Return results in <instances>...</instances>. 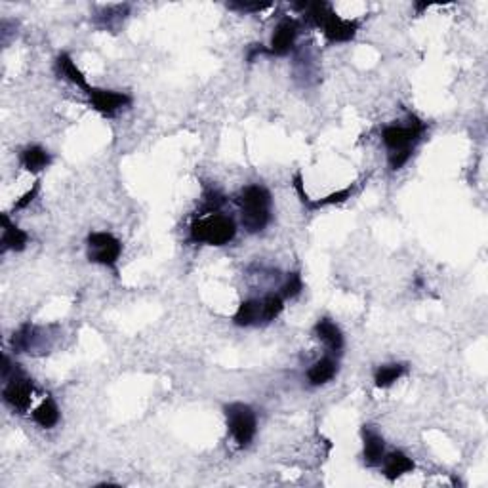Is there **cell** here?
<instances>
[{"mask_svg": "<svg viewBox=\"0 0 488 488\" xmlns=\"http://www.w3.org/2000/svg\"><path fill=\"white\" fill-rule=\"evenodd\" d=\"M243 210V225L248 233H259L271 222V193L262 185H250L237 198Z\"/></svg>", "mask_w": 488, "mask_h": 488, "instance_id": "obj_1", "label": "cell"}, {"mask_svg": "<svg viewBox=\"0 0 488 488\" xmlns=\"http://www.w3.org/2000/svg\"><path fill=\"white\" fill-rule=\"evenodd\" d=\"M351 193H353V187H346V189L336 191V193H332V195H328V197L325 198H320V201H311V198H309V203L305 204V206H307V208H311V210H315V208H323V206H330V204H339L351 197Z\"/></svg>", "mask_w": 488, "mask_h": 488, "instance_id": "obj_21", "label": "cell"}, {"mask_svg": "<svg viewBox=\"0 0 488 488\" xmlns=\"http://www.w3.org/2000/svg\"><path fill=\"white\" fill-rule=\"evenodd\" d=\"M336 368H338V365H336L332 359L325 357V359L317 360V362L309 368L307 378L311 381V386H323V384H328V381L336 376Z\"/></svg>", "mask_w": 488, "mask_h": 488, "instance_id": "obj_16", "label": "cell"}, {"mask_svg": "<svg viewBox=\"0 0 488 488\" xmlns=\"http://www.w3.org/2000/svg\"><path fill=\"white\" fill-rule=\"evenodd\" d=\"M412 124L402 128V126H387L384 132H381V137H384V143L387 145V149L395 153V151H407L412 149L414 142L421 136L423 132V124H421L418 118H412Z\"/></svg>", "mask_w": 488, "mask_h": 488, "instance_id": "obj_6", "label": "cell"}, {"mask_svg": "<svg viewBox=\"0 0 488 488\" xmlns=\"http://www.w3.org/2000/svg\"><path fill=\"white\" fill-rule=\"evenodd\" d=\"M235 235H237L235 222L222 214H212L201 222H195L191 227V240L212 244V246H224L231 243Z\"/></svg>", "mask_w": 488, "mask_h": 488, "instance_id": "obj_3", "label": "cell"}, {"mask_svg": "<svg viewBox=\"0 0 488 488\" xmlns=\"http://www.w3.org/2000/svg\"><path fill=\"white\" fill-rule=\"evenodd\" d=\"M315 334H317L332 351H339V349L344 347V336L339 332L338 326L334 325L330 319L319 320L317 326H315Z\"/></svg>", "mask_w": 488, "mask_h": 488, "instance_id": "obj_15", "label": "cell"}, {"mask_svg": "<svg viewBox=\"0 0 488 488\" xmlns=\"http://www.w3.org/2000/svg\"><path fill=\"white\" fill-rule=\"evenodd\" d=\"M309 10V18L315 25H319L325 31V36L328 42H347L359 31V21L341 20L339 15L334 14V10L325 2L317 4H305Z\"/></svg>", "mask_w": 488, "mask_h": 488, "instance_id": "obj_2", "label": "cell"}, {"mask_svg": "<svg viewBox=\"0 0 488 488\" xmlns=\"http://www.w3.org/2000/svg\"><path fill=\"white\" fill-rule=\"evenodd\" d=\"M55 67H57V71H60V75L63 79H67V81H71L76 86H81L84 92L90 88V84L86 82V76L82 75V71L76 67L75 61H73V57L69 54H61L57 57V61H55Z\"/></svg>", "mask_w": 488, "mask_h": 488, "instance_id": "obj_13", "label": "cell"}, {"mask_svg": "<svg viewBox=\"0 0 488 488\" xmlns=\"http://www.w3.org/2000/svg\"><path fill=\"white\" fill-rule=\"evenodd\" d=\"M86 94L90 97V103L95 111H100L102 115L111 116L115 111H118L124 105H128L130 97L126 94H118V92H111V90H102L90 86L86 90Z\"/></svg>", "mask_w": 488, "mask_h": 488, "instance_id": "obj_7", "label": "cell"}, {"mask_svg": "<svg viewBox=\"0 0 488 488\" xmlns=\"http://www.w3.org/2000/svg\"><path fill=\"white\" fill-rule=\"evenodd\" d=\"M33 420L41 427H54L60 421V408L55 407L54 399L48 397L46 400H42V405L33 412Z\"/></svg>", "mask_w": 488, "mask_h": 488, "instance_id": "obj_18", "label": "cell"}, {"mask_svg": "<svg viewBox=\"0 0 488 488\" xmlns=\"http://www.w3.org/2000/svg\"><path fill=\"white\" fill-rule=\"evenodd\" d=\"M414 469V461L402 452H391L384 458V475L389 481H395L397 477L405 473H410Z\"/></svg>", "mask_w": 488, "mask_h": 488, "instance_id": "obj_12", "label": "cell"}, {"mask_svg": "<svg viewBox=\"0 0 488 488\" xmlns=\"http://www.w3.org/2000/svg\"><path fill=\"white\" fill-rule=\"evenodd\" d=\"M88 258L94 264L115 267L118 258H121L122 244L111 233H92L88 237Z\"/></svg>", "mask_w": 488, "mask_h": 488, "instance_id": "obj_5", "label": "cell"}, {"mask_svg": "<svg viewBox=\"0 0 488 488\" xmlns=\"http://www.w3.org/2000/svg\"><path fill=\"white\" fill-rule=\"evenodd\" d=\"M21 164L31 174H39L41 170H44L50 164V155H48L46 149H42L39 145H33V147H27L21 153Z\"/></svg>", "mask_w": 488, "mask_h": 488, "instance_id": "obj_14", "label": "cell"}, {"mask_svg": "<svg viewBox=\"0 0 488 488\" xmlns=\"http://www.w3.org/2000/svg\"><path fill=\"white\" fill-rule=\"evenodd\" d=\"M405 372H407V368L402 365H386L378 368L374 381L378 387H391Z\"/></svg>", "mask_w": 488, "mask_h": 488, "instance_id": "obj_19", "label": "cell"}, {"mask_svg": "<svg viewBox=\"0 0 488 488\" xmlns=\"http://www.w3.org/2000/svg\"><path fill=\"white\" fill-rule=\"evenodd\" d=\"M362 435H365V463L368 468H376L384 460V448H386L384 439L378 433H374L372 429H366V427Z\"/></svg>", "mask_w": 488, "mask_h": 488, "instance_id": "obj_11", "label": "cell"}, {"mask_svg": "<svg viewBox=\"0 0 488 488\" xmlns=\"http://www.w3.org/2000/svg\"><path fill=\"white\" fill-rule=\"evenodd\" d=\"M39 189H41V182L34 183L33 189L27 191V193H25V195H23V197H21L20 201H18V203L14 204V210H21V208H25V206H29V204L33 203V198L36 197V193H39Z\"/></svg>", "mask_w": 488, "mask_h": 488, "instance_id": "obj_24", "label": "cell"}, {"mask_svg": "<svg viewBox=\"0 0 488 488\" xmlns=\"http://www.w3.org/2000/svg\"><path fill=\"white\" fill-rule=\"evenodd\" d=\"M283 307H285V301L277 294H269L267 298L262 301V319L264 320H275L283 313Z\"/></svg>", "mask_w": 488, "mask_h": 488, "instance_id": "obj_20", "label": "cell"}, {"mask_svg": "<svg viewBox=\"0 0 488 488\" xmlns=\"http://www.w3.org/2000/svg\"><path fill=\"white\" fill-rule=\"evenodd\" d=\"M412 156V149L407 151H395L389 155V168L391 170H400L405 164L408 163V158Z\"/></svg>", "mask_w": 488, "mask_h": 488, "instance_id": "obj_23", "label": "cell"}, {"mask_svg": "<svg viewBox=\"0 0 488 488\" xmlns=\"http://www.w3.org/2000/svg\"><path fill=\"white\" fill-rule=\"evenodd\" d=\"M296 34H298V25L296 21L285 20L280 21L275 29L271 39V48H269V54L273 55H286L294 46V41H296Z\"/></svg>", "mask_w": 488, "mask_h": 488, "instance_id": "obj_8", "label": "cell"}, {"mask_svg": "<svg viewBox=\"0 0 488 488\" xmlns=\"http://www.w3.org/2000/svg\"><path fill=\"white\" fill-rule=\"evenodd\" d=\"M31 395H33V384L20 376H15L14 380L4 387V400L18 410H27Z\"/></svg>", "mask_w": 488, "mask_h": 488, "instance_id": "obj_9", "label": "cell"}, {"mask_svg": "<svg viewBox=\"0 0 488 488\" xmlns=\"http://www.w3.org/2000/svg\"><path fill=\"white\" fill-rule=\"evenodd\" d=\"M2 225H4V235H2V252L6 250H23L29 243V235L25 231L18 229L15 225L10 224L6 214H2Z\"/></svg>", "mask_w": 488, "mask_h": 488, "instance_id": "obj_10", "label": "cell"}, {"mask_svg": "<svg viewBox=\"0 0 488 488\" xmlns=\"http://www.w3.org/2000/svg\"><path fill=\"white\" fill-rule=\"evenodd\" d=\"M262 319V301L258 299H248L238 305L237 313L233 317V323L237 326H250Z\"/></svg>", "mask_w": 488, "mask_h": 488, "instance_id": "obj_17", "label": "cell"}, {"mask_svg": "<svg viewBox=\"0 0 488 488\" xmlns=\"http://www.w3.org/2000/svg\"><path fill=\"white\" fill-rule=\"evenodd\" d=\"M271 4L267 2V4H233V8H238V10H243V12H262L264 8H269Z\"/></svg>", "mask_w": 488, "mask_h": 488, "instance_id": "obj_25", "label": "cell"}, {"mask_svg": "<svg viewBox=\"0 0 488 488\" xmlns=\"http://www.w3.org/2000/svg\"><path fill=\"white\" fill-rule=\"evenodd\" d=\"M301 290H304V283H301L299 273H292L288 280H286V285L283 286V296L285 298H296Z\"/></svg>", "mask_w": 488, "mask_h": 488, "instance_id": "obj_22", "label": "cell"}, {"mask_svg": "<svg viewBox=\"0 0 488 488\" xmlns=\"http://www.w3.org/2000/svg\"><path fill=\"white\" fill-rule=\"evenodd\" d=\"M225 416H227V426L231 429L233 439L237 441L238 448L248 447L256 435V414L248 405L233 402L229 407H225Z\"/></svg>", "mask_w": 488, "mask_h": 488, "instance_id": "obj_4", "label": "cell"}]
</instances>
